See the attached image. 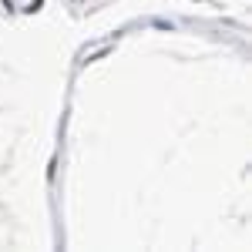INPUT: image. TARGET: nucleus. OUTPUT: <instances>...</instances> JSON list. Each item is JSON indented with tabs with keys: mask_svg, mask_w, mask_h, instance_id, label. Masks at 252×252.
<instances>
[]
</instances>
